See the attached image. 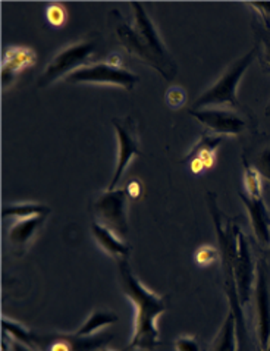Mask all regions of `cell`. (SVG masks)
Instances as JSON below:
<instances>
[{
  "label": "cell",
  "mask_w": 270,
  "mask_h": 351,
  "mask_svg": "<svg viewBox=\"0 0 270 351\" xmlns=\"http://www.w3.org/2000/svg\"><path fill=\"white\" fill-rule=\"evenodd\" d=\"M50 213V209L40 203H12L6 204L2 209V216H15L18 219L33 218V216H46Z\"/></svg>",
  "instance_id": "obj_19"
},
{
  "label": "cell",
  "mask_w": 270,
  "mask_h": 351,
  "mask_svg": "<svg viewBox=\"0 0 270 351\" xmlns=\"http://www.w3.org/2000/svg\"><path fill=\"white\" fill-rule=\"evenodd\" d=\"M186 95L181 87H171L166 91V103L171 109H180L185 105Z\"/></svg>",
  "instance_id": "obj_23"
},
{
  "label": "cell",
  "mask_w": 270,
  "mask_h": 351,
  "mask_svg": "<svg viewBox=\"0 0 270 351\" xmlns=\"http://www.w3.org/2000/svg\"><path fill=\"white\" fill-rule=\"evenodd\" d=\"M46 16H47L49 23H50L51 25H55V27H60V25H64V23H65L66 14H65V9L62 8L60 5H58V3H53V5H50V6L47 8Z\"/></svg>",
  "instance_id": "obj_24"
},
{
  "label": "cell",
  "mask_w": 270,
  "mask_h": 351,
  "mask_svg": "<svg viewBox=\"0 0 270 351\" xmlns=\"http://www.w3.org/2000/svg\"><path fill=\"white\" fill-rule=\"evenodd\" d=\"M210 351H238V335H236V321L234 313L230 311L225 321L217 332Z\"/></svg>",
  "instance_id": "obj_17"
},
{
  "label": "cell",
  "mask_w": 270,
  "mask_h": 351,
  "mask_svg": "<svg viewBox=\"0 0 270 351\" xmlns=\"http://www.w3.org/2000/svg\"><path fill=\"white\" fill-rule=\"evenodd\" d=\"M96 50L95 41H79L68 46L51 59L45 72L38 77V87H47L62 77H68L78 68L87 65L88 58Z\"/></svg>",
  "instance_id": "obj_5"
},
{
  "label": "cell",
  "mask_w": 270,
  "mask_h": 351,
  "mask_svg": "<svg viewBox=\"0 0 270 351\" xmlns=\"http://www.w3.org/2000/svg\"><path fill=\"white\" fill-rule=\"evenodd\" d=\"M100 351H112V350H108V348L103 347V348H100ZM121 351H128V348H125V350H121Z\"/></svg>",
  "instance_id": "obj_31"
},
{
  "label": "cell",
  "mask_w": 270,
  "mask_h": 351,
  "mask_svg": "<svg viewBox=\"0 0 270 351\" xmlns=\"http://www.w3.org/2000/svg\"><path fill=\"white\" fill-rule=\"evenodd\" d=\"M128 199L127 187L101 193L93 204V221H97L119 237H123L128 232Z\"/></svg>",
  "instance_id": "obj_4"
},
{
  "label": "cell",
  "mask_w": 270,
  "mask_h": 351,
  "mask_svg": "<svg viewBox=\"0 0 270 351\" xmlns=\"http://www.w3.org/2000/svg\"><path fill=\"white\" fill-rule=\"evenodd\" d=\"M65 81L71 84L116 86L131 91L140 81V77L123 66L118 55H112L105 62H95L78 68Z\"/></svg>",
  "instance_id": "obj_3"
},
{
  "label": "cell",
  "mask_w": 270,
  "mask_h": 351,
  "mask_svg": "<svg viewBox=\"0 0 270 351\" xmlns=\"http://www.w3.org/2000/svg\"><path fill=\"white\" fill-rule=\"evenodd\" d=\"M258 351H270V346L267 348H258Z\"/></svg>",
  "instance_id": "obj_32"
},
{
  "label": "cell",
  "mask_w": 270,
  "mask_h": 351,
  "mask_svg": "<svg viewBox=\"0 0 270 351\" xmlns=\"http://www.w3.org/2000/svg\"><path fill=\"white\" fill-rule=\"evenodd\" d=\"M131 6L134 9V18H135L134 29L137 31L138 36L144 41V45L147 46L153 51L154 56L162 62V65L164 66L166 72H168V77L171 81L176 74V66L173 64L168 49H166L163 45L158 28L154 27L151 18L149 16L147 10H145L141 2H131Z\"/></svg>",
  "instance_id": "obj_7"
},
{
  "label": "cell",
  "mask_w": 270,
  "mask_h": 351,
  "mask_svg": "<svg viewBox=\"0 0 270 351\" xmlns=\"http://www.w3.org/2000/svg\"><path fill=\"white\" fill-rule=\"evenodd\" d=\"M267 58H269V62H270V50H269V55H267Z\"/></svg>",
  "instance_id": "obj_34"
},
{
  "label": "cell",
  "mask_w": 270,
  "mask_h": 351,
  "mask_svg": "<svg viewBox=\"0 0 270 351\" xmlns=\"http://www.w3.org/2000/svg\"><path fill=\"white\" fill-rule=\"evenodd\" d=\"M188 113L214 136H238L245 128L244 119L228 109H190Z\"/></svg>",
  "instance_id": "obj_11"
},
{
  "label": "cell",
  "mask_w": 270,
  "mask_h": 351,
  "mask_svg": "<svg viewBox=\"0 0 270 351\" xmlns=\"http://www.w3.org/2000/svg\"><path fill=\"white\" fill-rule=\"evenodd\" d=\"M204 165L200 159H193L191 160V172L193 173H201L204 171Z\"/></svg>",
  "instance_id": "obj_29"
},
{
  "label": "cell",
  "mask_w": 270,
  "mask_h": 351,
  "mask_svg": "<svg viewBox=\"0 0 270 351\" xmlns=\"http://www.w3.org/2000/svg\"><path fill=\"white\" fill-rule=\"evenodd\" d=\"M2 328H3V332H8L10 337H12L14 341H18L27 347L37 350V335H34L24 325H21L19 322L12 321V319L9 317H2Z\"/></svg>",
  "instance_id": "obj_20"
},
{
  "label": "cell",
  "mask_w": 270,
  "mask_h": 351,
  "mask_svg": "<svg viewBox=\"0 0 270 351\" xmlns=\"http://www.w3.org/2000/svg\"><path fill=\"white\" fill-rule=\"evenodd\" d=\"M221 259V252L213 245H201L199 250L195 252V262L199 266H210L214 262Z\"/></svg>",
  "instance_id": "obj_22"
},
{
  "label": "cell",
  "mask_w": 270,
  "mask_h": 351,
  "mask_svg": "<svg viewBox=\"0 0 270 351\" xmlns=\"http://www.w3.org/2000/svg\"><path fill=\"white\" fill-rule=\"evenodd\" d=\"M221 143H222L221 136H214V134H212V132H204L200 137L199 143H197L193 147V150L190 152L188 156L184 158L182 163L191 162L193 159H200L206 169L212 168L214 163V158H216L214 152L217 147L221 146Z\"/></svg>",
  "instance_id": "obj_16"
},
{
  "label": "cell",
  "mask_w": 270,
  "mask_h": 351,
  "mask_svg": "<svg viewBox=\"0 0 270 351\" xmlns=\"http://www.w3.org/2000/svg\"><path fill=\"white\" fill-rule=\"evenodd\" d=\"M257 53V47L251 49L247 55L235 60L234 64L228 68L223 75L217 80L214 84L206 90L203 95L195 100L194 108L195 110L199 109H207L209 106H231L238 108L240 106V100H238V84L245 74V71L253 64V60Z\"/></svg>",
  "instance_id": "obj_2"
},
{
  "label": "cell",
  "mask_w": 270,
  "mask_h": 351,
  "mask_svg": "<svg viewBox=\"0 0 270 351\" xmlns=\"http://www.w3.org/2000/svg\"><path fill=\"white\" fill-rule=\"evenodd\" d=\"M91 232L95 235L97 244L112 257H115L116 261L119 259H128L130 254V244L123 241L121 237L109 230L108 226L99 223L97 221H93L91 223Z\"/></svg>",
  "instance_id": "obj_14"
},
{
  "label": "cell",
  "mask_w": 270,
  "mask_h": 351,
  "mask_svg": "<svg viewBox=\"0 0 270 351\" xmlns=\"http://www.w3.org/2000/svg\"><path fill=\"white\" fill-rule=\"evenodd\" d=\"M254 168L257 169V172L262 175V178L267 180L270 182V149L263 150L260 153V156L257 158Z\"/></svg>",
  "instance_id": "obj_25"
},
{
  "label": "cell",
  "mask_w": 270,
  "mask_h": 351,
  "mask_svg": "<svg viewBox=\"0 0 270 351\" xmlns=\"http://www.w3.org/2000/svg\"><path fill=\"white\" fill-rule=\"evenodd\" d=\"M176 351H200V346L197 339L190 335H181L175 339Z\"/></svg>",
  "instance_id": "obj_26"
},
{
  "label": "cell",
  "mask_w": 270,
  "mask_h": 351,
  "mask_svg": "<svg viewBox=\"0 0 270 351\" xmlns=\"http://www.w3.org/2000/svg\"><path fill=\"white\" fill-rule=\"evenodd\" d=\"M36 51L29 47H10L6 50L2 62V84L9 86L21 71L36 64Z\"/></svg>",
  "instance_id": "obj_13"
},
{
  "label": "cell",
  "mask_w": 270,
  "mask_h": 351,
  "mask_svg": "<svg viewBox=\"0 0 270 351\" xmlns=\"http://www.w3.org/2000/svg\"><path fill=\"white\" fill-rule=\"evenodd\" d=\"M46 216H33V218L18 219L9 230V243L14 249H18L19 253L29 245L31 240L34 239L40 226L43 225Z\"/></svg>",
  "instance_id": "obj_15"
},
{
  "label": "cell",
  "mask_w": 270,
  "mask_h": 351,
  "mask_svg": "<svg viewBox=\"0 0 270 351\" xmlns=\"http://www.w3.org/2000/svg\"><path fill=\"white\" fill-rule=\"evenodd\" d=\"M112 16H115V31L123 47H125L132 56L138 58L140 60L144 62V64L150 65L153 69L158 71L162 77H164L169 81L168 72H166L162 62L154 56V53L147 46L144 45V41L141 40L137 31L134 29V27H131L128 23L123 21L122 15L118 12V10H113Z\"/></svg>",
  "instance_id": "obj_10"
},
{
  "label": "cell",
  "mask_w": 270,
  "mask_h": 351,
  "mask_svg": "<svg viewBox=\"0 0 270 351\" xmlns=\"http://www.w3.org/2000/svg\"><path fill=\"white\" fill-rule=\"evenodd\" d=\"M253 294L256 298L258 348H267L270 346V284L267 265L262 259L257 262Z\"/></svg>",
  "instance_id": "obj_8"
},
{
  "label": "cell",
  "mask_w": 270,
  "mask_h": 351,
  "mask_svg": "<svg viewBox=\"0 0 270 351\" xmlns=\"http://www.w3.org/2000/svg\"><path fill=\"white\" fill-rule=\"evenodd\" d=\"M244 163V187L245 194L251 199H260L263 197L262 194V175L257 172L254 167L247 162L245 158H243Z\"/></svg>",
  "instance_id": "obj_21"
},
{
  "label": "cell",
  "mask_w": 270,
  "mask_h": 351,
  "mask_svg": "<svg viewBox=\"0 0 270 351\" xmlns=\"http://www.w3.org/2000/svg\"><path fill=\"white\" fill-rule=\"evenodd\" d=\"M116 262L123 294L134 307V332L127 348L151 351L162 343L158 319L166 311V302L132 274L127 259Z\"/></svg>",
  "instance_id": "obj_1"
},
{
  "label": "cell",
  "mask_w": 270,
  "mask_h": 351,
  "mask_svg": "<svg viewBox=\"0 0 270 351\" xmlns=\"http://www.w3.org/2000/svg\"><path fill=\"white\" fill-rule=\"evenodd\" d=\"M113 127H115L116 136H118V160H116V169L113 173V178L109 184L108 190H115L118 189V184L121 182L123 173H125L130 162L134 156H141L140 152V144L137 134L134 131V121L132 118H127V121L121 119H113L112 121Z\"/></svg>",
  "instance_id": "obj_9"
},
{
  "label": "cell",
  "mask_w": 270,
  "mask_h": 351,
  "mask_svg": "<svg viewBox=\"0 0 270 351\" xmlns=\"http://www.w3.org/2000/svg\"><path fill=\"white\" fill-rule=\"evenodd\" d=\"M127 191H128L130 199H138L143 193V185L140 181L134 180L127 185Z\"/></svg>",
  "instance_id": "obj_28"
},
{
  "label": "cell",
  "mask_w": 270,
  "mask_h": 351,
  "mask_svg": "<svg viewBox=\"0 0 270 351\" xmlns=\"http://www.w3.org/2000/svg\"><path fill=\"white\" fill-rule=\"evenodd\" d=\"M257 265L254 263V257L251 253L250 243H248L245 234L238 230L236 232V250L234 257V275L235 284L240 297L241 306L245 307L251 300L256 284Z\"/></svg>",
  "instance_id": "obj_6"
},
{
  "label": "cell",
  "mask_w": 270,
  "mask_h": 351,
  "mask_svg": "<svg viewBox=\"0 0 270 351\" xmlns=\"http://www.w3.org/2000/svg\"><path fill=\"white\" fill-rule=\"evenodd\" d=\"M118 322V315L106 311H95L87 321L81 325V328L75 332L78 337H93L99 332L100 329Z\"/></svg>",
  "instance_id": "obj_18"
},
{
  "label": "cell",
  "mask_w": 270,
  "mask_h": 351,
  "mask_svg": "<svg viewBox=\"0 0 270 351\" xmlns=\"http://www.w3.org/2000/svg\"><path fill=\"white\" fill-rule=\"evenodd\" d=\"M269 250H270V249H269Z\"/></svg>",
  "instance_id": "obj_35"
},
{
  "label": "cell",
  "mask_w": 270,
  "mask_h": 351,
  "mask_svg": "<svg viewBox=\"0 0 270 351\" xmlns=\"http://www.w3.org/2000/svg\"><path fill=\"white\" fill-rule=\"evenodd\" d=\"M248 5L253 6L257 12L262 15L263 21L269 27L270 25V2H248Z\"/></svg>",
  "instance_id": "obj_27"
},
{
  "label": "cell",
  "mask_w": 270,
  "mask_h": 351,
  "mask_svg": "<svg viewBox=\"0 0 270 351\" xmlns=\"http://www.w3.org/2000/svg\"><path fill=\"white\" fill-rule=\"evenodd\" d=\"M10 347H12V351H41V350H36V348H31V347H27L24 344H21L18 341H10Z\"/></svg>",
  "instance_id": "obj_30"
},
{
  "label": "cell",
  "mask_w": 270,
  "mask_h": 351,
  "mask_svg": "<svg viewBox=\"0 0 270 351\" xmlns=\"http://www.w3.org/2000/svg\"><path fill=\"white\" fill-rule=\"evenodd\" d=\"M240 197L248 216H250V222L258 244L270 249V212L263 197L251 199L245 193H240Z\"/></svg>",
  "instance_id": "obj_12"
},
{
  "label": "cell",
  "mask_w": 270,
  "mask_h": 351,
  "mask_svg": "<svg viewBox=\"0 0 270 351\" xmlns=\"http://www.w3.org/2000/svg\"><path fill=\"white\" fill-rule=\"evenodd\" d=\"M266 115H267V117H270V106H269V109L266 110Z\"/></svg>",
  "instance_id": "obj_33"
}]
</instances>
